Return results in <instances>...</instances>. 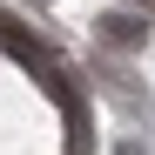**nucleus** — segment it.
<instances>
[{
  "label": "nucleus",
  "mask_w": 155,
  "mask_h": 155,
  "mask_svg": "<svg viewBox=\"0 0 155 155\" xmlns=\"http://www.w3.org/2000/svg\"><path fill=\"white\" fill-rule=\"evenodd\" d=\"M142 34L148 27H142L135 14H108V20H101V41H108V47H142Z\"/></svg>",
  "instance_id": "1"
}]
</instances>
